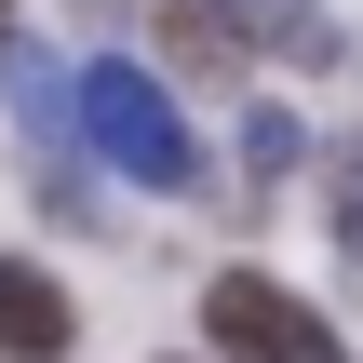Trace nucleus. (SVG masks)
Here are the masks:
<instances>
[{
	"instance_id": "f03ea898",
	"label": "nucleus",
	"mask_w": 363,
	"mask_h": 363,
	"mask_svg": "<svg viewBox=\"0 0 363 363\" xmlns=\"http://www.w3.org/2000/svg\"><path fill=\"white\" fill-rule=\"evenodd\" d=\"M202 337L229 363H350L337 323H323L310 296H283L269 269H216V283H202Z\"/></svg>"
},
{
	"instance_id": "423d86ee",
	"label": "nucleus",
	"mask_w": 363,
	"mask_h": 363,
	"mask_svg": "<svg viewBox=\"0 0 363 363\" xmlns=\"http://www.w3.org/2000/svg\"><path fill=\"white\" fill-rule=\"evenodd\" d=\"M242 162H256V189L296 175V108H242Z\"/></svg>"
},
{
	"instance_id": "7ed1b4c3",
	"label": "nucleus",
	"mask_w": 363,
	"mask_h": 363,
	"mask_svg": "<svg viewBox=\"0 0 363 363\" xmlns=\"http://www.w3.org/2000/svg\"><path fill=\"white\" fill-rule=\"evenodd\" d=\"M67 350V296L40 256H0V363H54Z\"/></svg>"
},
{
	"instance_id": "0eeeda50",
	"label": "nucleus",
	"mask_w": 363,
	"mask_h": 363,
	"mask_svg": "<svg viewBox=\"0 0 363 363\" xmlns=\"http://www.w3.org/2000/svg\"><path fill=\"white\" fill-rule=\"evenodd\" d=\"M337 242H350V256H363V162H350V175H337Z\"/></svg>"
},
{
	"instance_id": "20e7f679",
	"label": "nucleus",
	"mask_w": 363,
	"mask_h": 363,
	"mask_svg": "<svg viewBox=\"0 0 363 363\" xmlns=\"http://www.w3.org/2000/svg\"><path fill=\"white\" fill-rule=\"evenodd\" d=\"M162 40H175V67H202V81H242V67H256V27H242L229 0H175Z\"/></svg>"
},
{
	"instance_id": "39448f33",
	"label": "nucleus",
	"mask_w": 363,
	"mask_h": 363,
	"mask_svg": "<svg viewBox=\"0 0 363 363\" xmlns=\"http://www.w3.org/2000/svg\"><path fill=\"white\" fill-rule=\"evenodd\" d=\"M242 27H256V54H283V67H337V13L323 0H229Z\"/></svg>"
},
{
	"instance_id": "f257e3e1",
	"label": "nucleus",
	"mask_w": 363,
	"mask_h": 363,
	"mask_svg": "<svg viewBox=\"0 0 363 363\" xmlns=\"http://www.w3.org/2000/svg\"><path fill=\"white\" fill-rule=\"evenodd\" d=\"M81 135H94L135 189H189V175H202V148H189L175 94H162L148 67H81Z\"/></svg>"
},
{
	"instance_id": "6e6552de",
	"label": "nucleus",
	"mask_w": 363,
	"mask_h": 363,
	"mask_svg": "<svg viewBox=\"0 0 363 363\" xmlns=\"http://www.w3.org/2000/svg\"><path fill=\"white\" fill-rule=\"evenodd\" d=\"M0 27H13V0H0Z\"/></svg>"
}]
</instances>
